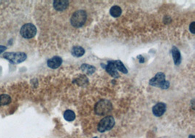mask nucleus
Returning <instances> with one entry per match:
<instances>
[{
  "instance_id": "obj_18",
  "label": "nucleus",
  "mask_w": 195,
  "mask_h": 138,
  "mask_svg": "<svg viewBox=\"0 0 195 138\" xmlns=\"http://www.w3.org/2000/svg\"><path fill=\"white\" fill-rule=\"evenodd\" d=\"M87 79H88L85 76H80L78 77V79H75L74 81H78V82H77L78 84H81V82H82V83H81V84L83 85V84H85V83H86V82H87V81H88Z\"/></svg>"
},
{
  "instance_id": "obj_16",
  "label": "nucleus",
  "mask_w": 195,
  "mask_h": 138,
  "mask_svg": "<svg viewBox=\"0 0 195 138\" xmlns=\"http://www.w3.org/2000/svg\"><path fill=\"white\" fill-rule=\"evenodd\" d=\"M113 63H114V65H115V66H116V69L117 71H121V72L123 73V74H125L128 73V71H127L126 67L124 66V65L122 63V62L121 60L113 61Z\"/></svg>"
},
{
  "instance_id": "obj_9",
  "label": "nucleus",
  "mask_w": 195,
  "mask_h": 138,
  "mask_svg": "<svg viewBox=\"0 0 195 138\" xmlns=\"http://www.w3.org/2000/svg\"><path fill=\"white\" fill-rule=\"evenodd\" d=\"M62 63V59L59 56H54L52 58L49 59L47 60V66L50 69H56L59 68Z\"/></svg>"
},
{
  "instance_id": "obj_11",
  "label": "nucleus",
  "mask_w": 195,
  "mask_h": 138,
  "mask_svg": "<svg viewBox=\"0 0 195 138\" xmlns=\"http://www.w3.org/2000/svg\"><path fill=\"white\" fill-rule=\"evenodd\" d=\"M171 52H172V57H173V60L175 66H178V65L181 63V53H180V51L177 47H172V50H171Z\"/></svg>"
},
{
  "instance_id": "obj_8",
  "label": "nucleus",
  "mask_w": 195,
  "mask_h": 138,
  "mask_svg": "<svg viewBox=\"0 0 195 138\" xmlns=\"http://www.w3.org/2000/svg\"><path fill=\"white\" fill-rule=\"evenodd\" d=\"M102 66L105 67L107 72L111 75V76H113V78L119 77V75L118 74V71H117L116 69V66H115L113 61H109L106 66H104V65H102Z\"/></svg>"
},
{
  "instance_id": "obj_2",
  "label": "nucleus",
  "mask_w": 195,
  "mask_h": 138,
  "mask_svg": "<svg viewBox=\"0 0 195 138\" xmlns=\"http://www.w3.org/2000/svg\"><path fill=\"white\" fill-rule=\"evenodd\" d=\"M149 84L163 90L168 89L169 87V82L166 81L165 75L162 72L157 73L156 76L149 81Z\"/></svg>"
},
{
  "instance_id": "obj_12",
  "label": "nucleus",
  "mask_w": 195,
  "mask_h": 138,
  "mask_svg": "<svg viewBox=\"0 0 195 138\" xmlns=\"http://www.w3.org/2000/svg\"><path fill=\"white\" fill-rule=\"evenodd\" d=\"M72 54L75 57H80L85 54V49L82 47L75 46L72 49Z\"/></svg>"
},
{
  "instance_id": "obj_4",
  "label": "nucleus",
  "mask_w": 195,
  "mask_h": 138,
  "mask_svg": "<svg viewBox=\"0 0 195 138\" xmlns=\"http://www.w3.org/2000/svg\"><path fill=\"white\" fill-rule=\"evenodd\" d=\"M115 119L111 116L103 118L100 122H99L97 126V129L99 132H105L106 131H109L114 127Z\"/></svg>"
},
{
  "instance_id": "obj_21",
  "label": "nucleus",
  "mask_w": 195,
  "mask_h": 138,
  "mask_svg": "<svg viewBox=\"0 0 195 138\" xmlns=\"http://www.w3.org/2000/svg\"><path fill=\"white\" fill-rule=\"evenodd\" d=\"M6 49V47H4V46H0V53H2V52H3V51H5Z\"/></svg>"
},
{
  "instance_id": "obj_15",
  "label": "nucleus",
  "mask_w": 195,
  "mask_h": 138,
  "mask_svg": "<svg viewBox=\"0 0 195 138\" xmlns=\"http://www.w3.org/2000/svg\"><path fill=\"white\" fill-rule=\"evenodd\" d=\"M64 118L67 122H72L75 119V114L72 110H67L64 113Z\"/></svg>"
},
{
  "instance_id": "obj_7",
  "label": "nucleus",
  "mask_w": 195,
  "mask_h": 138,
  "mask_svg": "<svg viewBox=\"0 0 195 138\" xmlns=\"http://www.w3.org/2000/svg\"><path fill=\"white\" fill-rule=\"evenodd\" d=\"M166 108H167V105L165 103H158L153 107L152 111L155 116L159 117L164 113V112L166 111Z\"/></svg>"
},
{
  "instance_id": "obj_23",
  "label": "nucleus",
  "mask_w": 195,
  "mask_h": 138,
  "mask_svg": "<svg viewBox=\"0 0 195 138\" xmlns=\"http://www.w3.org/2000/svg\"><path fill=\"white\" fill-rule=\"evenodd\" d=\"M92 138H99V137H92Z\"/></svg>"
},
{
  "instance_id": "obj_3",
  "label": "nucleus",
  "mask_w": 195,
  "mask_h": 138,
  "mask_svg": "<svg viewBox=\"0 0 195 138\" xmlns=\"http://www.w3.org/2000/svg\"><path fill=\"white\" fill-rule=\"evenodd\" d=\"M112 108H113V105L111 101L108 100H102L95 105L94 111L97 115L104 116L110 113L112 110Z\"/></svg>"
},
{
  "instance_id": "obj_20",
  "label": "nucleus",
  "mask_w": 195,
  "mask_h": 138,
  "mask_svg": "<svg viewBox=\"0 0 195 138\" xmlns=\"http://www.w3.org/2000/svg\"><path fill=\"white\" fill-rule=\"evenodd\" d=\"M137 58H138L139 60H140V63H144V57H142V56L141 55H139L138 57H137Z\"/></svg>"
},
{
  "instance_id": "obj_10",
  "label": "nucleus",
  "mask_w": 195,
  "mask_h": 138,
  "mask_svg": "<svg viewBox=\"0 0 195 138\" xmlns=\"http://www.w3.org/2000/svg\"><path fill=\"white\" fill-rule=\"evenodd\" d=\"M69 6V1L67 0H56L53 1V7L58 11H63Z\"/></svg>"
},
{
  "instance_id": "obj_5",
  "label": "nucleus",
  "mask_w": 195,
  "mask_h": 138,
  "mask_svg": "<svg viewBox=\"0 0 195 138\" xmlns=\"http://www.w3.org/2000/svg\"><path fill=\"white\" fill-rule=\"evenodd\" d=\"M21 34L25 39H32L36 35L37 28L32 23H26L21 28Z\"/></svg>"
},
{
  "instance_id": "obj_13",
  "label": "nucleus",
  "mask_w": 195,
  "mask_h": 138,
  "mask_svg": "<svg viewBox=\"0 0 195 138\" xmlns=\"http://www.w3.org/2000/svg\"><path fill=\"white\" fill-rule=\"evenodd\" d=\"M122 13V10L121 8L119 6H117V5H115V6H113L110 10V14H111L113 18H118L120 15H121Z\"/></svg>"
},
{
  "instance_id": "obj_14",
  "label": "nucleus",
  "mask_w": 195,
  "mask_h": 138,
  "mask_svg": "<svg viewBox=\"0 0 195 138\" xmlns=\"http://www.w3.org/2000/svg\"><path fill=\"white\" fill-rule=\"evenodd\" d=\"M81 69L82 71V72L87 74H92L93 73H94L95 70H96L94 66H90V65L88 64H83L81 66Z\"/></svg>"
},
{
  "instance_id": "obj_17",
  "label": "nucleus",
  "mask_w": 195,
  "mask_h": 138,
  "mask_svg": "<svg viewBox=\"0 0 195 138\" xmlns=\"http://www.w3.org/2000/svg\"><path fill=\"white\" fill-rule=\"evenodd\" d=\"M11 102V98L8 95H0V105H8Z\"/></svg>"
},
{
  "instance_id": "obj_19",
  "label": "nucleus",
  "mask_w": 195,
  "mask_h": 138,
  "mask_svg": "<svg viewBox=\"0 0 195 138\" xmlns=\"http://www.w3.org/2000/svg\"><path fill=\"white\" fill-rule=\"evenodd\" d=\"M194 22H192L189 25V31L191 34H194Z\"/></svg>"
},
{
  "instance_id": "obj_22",
  "label": "nucleus",
  "mask_w": 195,
  "mask_h": 138,
  "mask_svg": "<svg viewBox=\"0 0 195 138\" xmlns=\"http://www.w3.org/2000/svg\"><path fill=\"white\" fill-rule=\"evenodd\" d=\"M189 138H194V135H189Z\"/></svg>"
},
{
  "instance_id": "obj_6",
  "label": "nucleus",
  "mask_w": 195,
  "mask_h": 138,
  "mask_svg": "<svg viewBox=\"0 0 195 138\" xmlns=\"http://www.w3.org/2000/svg\"><path fill=\"white\" fill-rule=\"evenodd\" d=\"M4 57L13 63H20L26 59V54L23 52H7Z\"/></svg>"
},
{
  "instance_id": "obj_1",
  "label": "nucleus",
  "mask_w": 195,
  "mask_h": 138,
  "mask_svg": "<svg viewBox=\"0 0 195 138\" xmlns=\"http://www.w3.org/2000/svg\"><path fill=\"white\" fill-rule=\"evenodd\" d=\"M87 19V13L84 10H78L75 12L71 17L70 22L72 26L75 28H81L86 23Z\"/></svg>"
}]
</instances>
